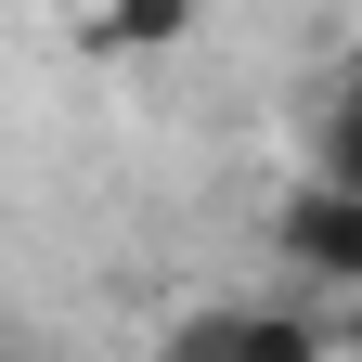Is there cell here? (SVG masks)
Here are the masks:
<instances>
[{
    "instance_id": "cell-1",
    "label": "cell",
    "mask_w": 362,
    "mask_h": 362,
    "mask_svg": "<svg viewBox=\"0 0 362 362\" xmlns=\"http://www.w3.org/2000/svg\"><path fill=\"white\" fill-rule=\"evenodd\" d=\"M272 259L298 272V285H362V181H285V207H272Z\"/></svg>"
},
{
    "instance_id": "cell-2",
    "label": "cell",
    "mask_w": 362,
    "mask_h": 362,
    "mask_svg": "<svg viewBox=\"0 0 362 362\" xmlns=\"http://www.w3.org/2000/svg\"><path fill=\"white\" fill-rule=\"evenodd\" d=\"M194 26H207V0H90V13H78V52L90 65H156Z\"/></svg>"
},
{
    "instance_id": "cell-3",
    "label": "cell",
    "mask_w": 362,
    "mask_h": 362,
    "mask_svg": "<svg viewBox=\"0 0 362 362\" xmlns=\"http://www.w3.org/2000/svg\"><path fill=\"white\" fill-rule=\"evenodd\" d=\"M156 362H246V298H220V310H181V324L156 337Z\"/></svg>"
},
{
    "instance_id": "cell-4",
    "label": "cell",
    "mask_w": 362,
    "mask_h": 362,
    "mask_svg": "<svg viewBox=\"0 0 362 362\" xmlns=\"http://www.w3.org/2000/svg\"><path fill=\"white\" fill-rule=\"evenodd\" d=\"M246 362H324V337L298 310H246Z\"/></svg>"
},
{
    "instance_id": "cell-5",
    "label": "cell",
    "mask_w": 362,
    "mask_h": 362,
    "mask_svg": "<svg viewBox=\"0 0 362 362\" xmlns=\"http://www.w3.org/2000/svg\"><path fill=\"white\" fill-rule=\"evenodd\" d=\"M0 362H65V349H39V337H0Z\"/></svg>"
},
{
    "instance_id": "cell-6",
    "label": "cell",
    "mask_w": 362,
    "mask_h": 362,
    "mask_svg": "<svg viewBox=\"0 0 362 362\" xmlns=\"http://www.w3.org/2000/svg\"><path fill=\"white\" fill-rule=\"evenodd\" d=\"M349 78H362V65H349Z\"/></svg>"
}]
</instances>
